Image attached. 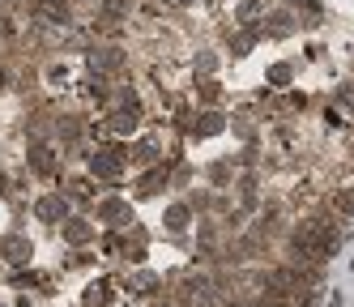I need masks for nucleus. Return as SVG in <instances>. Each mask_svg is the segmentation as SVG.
<instances>
[{
  "label": "nucleus",
  "instance_id": "obj_1",
  "mask_svg": "<svg viewBox=\"0 0 354 307\" xmlns=\"http://www.w3.org/2000/svg\"><path fill=\"white\" fill-rule=\"evenodd\" d=\"M124 167H129V149H124L120 141L115 145H98L90 154V175L94 179H107V184H115V179L124 175Z\"/></svg>",
  "mask_w": 354,
  "mask_h": 307
},
{
  "label": "nucleus",
  "instance_id": "obj_2",
  "mask_svg": "<svg viewBox=\"0 0 354 307\" xmlns=\"http://www.w3.org/2000/svg\"><path fill=\"white\" fill-rule=\"evenodd\" d=\"M26 171L35 179H43V184H56V179H60V154H56V145L52 141H30V149H26Z\"/></svg>",
  "mask_w": 354,
  "mask_h": 307
},
{
  "label": "nucleus",
  "instance_id": "obj_3",
  "mask_svg": "<svg viewBox=\"0 0 354 307\" xmlns=\"http://www.w3.org/2000/svg\"><path fill=\"white\" fill-rule=\"evenodd\" d=\"M86 64H90V73L115 77V73L129 68V51L115 47V43H98V47H90V51H86Z\"/></svg>",
  "mask_w": 354,
  "mask_h": 307
},
{
  "label": "nucleus",
  "instance_id": "obj_4",
  "mask_svg": "<svg viewBox=\"0 0 354 307\" xmlns=\"http://www.w3.org/2000/svg\"><path fill=\"white\" fill-rule=\"evenodd\" d=\"M30 214H35V222L60 226V222L68 218V196H64V188H60V192H43V196L30 205Z\"/></svg>",
  "mask_w": 354,
  "mask_h": 307
},
{
  "label": "nucleus",
  "instance_id": "obj_5",
  "mask_svg": "<svg viewBox=\"0 0 354 307\" xmlns=\"http://www.w3.org/2000/svg\"><path fill=\"white\" fill-rule=\"evenodd\" d=\"M129 162H133V167H158V162H162V137H158V133H141V137L129 145Z\"/></svg>",
  "mask_w": 354,
  "mask_h": 307
},
{
  "label": "nucleus",
  "instance_id": "obj_6",
  "mask_svg": "<svg viewBox=\"0 0 354 307\" xmlns=\"http://www.w3.org/2000/svg\"><path fill=\"white\" fill-rule=\"evenodd\" d=\"M94 218L107 222V226H129L133 222V205L120 201V196H98L94 201Z\"/></svg>",
  "mask_w": 354,
  "mask_h": 307
},
{
  "label": "nucleus",
  "instance_id": "obj_7",
  "mask_svg": "<svg viewBox=\"0 0 354 307\" xmlns=\"http://www.w3.org/2000/svg\"><path fill=\"white\" fill-rule=\"evenodd\" d=\"M82 98L90 102V107H111V102H115V90H111V82H107V77L103 73H90L86 77V82H82Z\"/></svg>",
  "mask_w": 354,
  "mask_h": 307
},
{
  "label": "nucleus",
  "instance_id": "obj_8",
  "mask_svg": "<svg viewBox=\"0 0 354 307\" xmlns=\"http://www.w3.org/2000/svg\"><path fill=\"white\" fill-rule=\"evenodd\" d=\"M60 230H64V243H73V248H86L90 239H98V226L90 218H82V214H68L60 222Z\"/></svg>",
  "mask_w": 354,
  "mask_h": 307
},
{
  "label": "nucleus",
  "instance_id": "obj_9",
  "mask_svg": "<svg viewBox=\"0 0 354 307\" xmlns=\"http://www.w3.org/2000/svg\"><path fill=\"white\" fill-rule=\"evenodd\" d=\"M30 239L26 235H17V230H9V235H0V256H5L9 265H26L30 261Z\"/></svg>",
  "mask_w": 354,
  "mask_h": 307
},
{
  "label": "nucleus",
  "instance_id": "obj_10",
  "mask_svg": "<svg viewBox=\"0 0 354 307\" xmlns=\"http://www.w3.org/2000/svg\"><path fill=\"white\" fill-rule=\"evenodd\" d=\"M82 137H86V120H82V115H56V141H60L64 149L82 145Z\"/></svg>",
  "mask_w": 354,
  "mask_h": 307
},
{
  "label": "nucleus",
  "instance_id": "obj_11",
  "mask_svg": "<svg viewBox=\"0 0 354 307\" xmlns=\"http://www.w3.org/2000/svg\"><path fill=\"white\" fill-rule=\"evenodd\" d=\"M133 9H137V0H98V21L120 26L124 17H133Z\"/></svg>",
  "mask_w": 354,
  "mask_h": 307
},
{
  "label": "nucleus",
  "instance_id": "obj_12",
  "mask_svg": "<svg viewBox=\"0 0 354 307\" xmlns=\"http://www.w3.org/2000/svg\"><path fill=\"white\" fill-rule=\"evenodd\" d=\"M218 133H226V115H218V111H201V115L192 120V137H218Z\"/></svg>",
  "mask_w": 354,
  "mask_h": 307
},
{
  "label": "nucleus",
  "instance_id": "obj_13",
  "mask_svg": "<svg viewBox=\"0 0 354 307\" xmlns=\"http://www.w3.org/2000/svg\"><path fill=\"white\" fill-rule=\"evenodd\" d=\"M129 290L141 295V299H154L158 295V277L154 273H137V277H129Z\"/></svg>",
  "mask_w": 354,
  "mask_h": 307
},
{
  "label": "nucleus",
  "instance_id": "obj_14",
  "mask_svg": "<svg viewBox=\"0 0 354 307\" xmlns=\"http://www.w3.org/2000/svg\"><path fill=\"white\" fill-rule=\"evenodd\" d=\"M188 218H192V205H188V201H175L171 210H167V230H184Z\"/></svg>",
  "mask_w": 354,
  "mask_h": 307
},
{
  "label": "nucleus",
  "instance_id": "obj_15",
  "mask_svg": "<svg viewBox=\"0 0 354 307\" xmlns=\"http://www.w3.org/2000/svg\"><path fill=\"white\" fill-rule=\"evenodd\" d=\"M265 30H269L273 39H286V35L295 30V21H290V13H273V21H265Z\"/></svg>",
  "mask_w": 354,
  "mask_h": 307
},
{
  "label": "nucleus",
  "instance_id": "obj_16",
  "mask_svg": "<svg viewBox=\"0 0 354 307\" xmlns=\"http://www.w3.org/2000/svg\"><path fill=\"white\" fill-rule=\"evenodd\" d=\"M43 82L52 86V90H60V86L68 82V64H64V60H56V64H47V73H43Z\"/></svg>",
  "mask_w": 354,
  "mask_h": 307
},
{
  "label": "nucleus",
  "instance_id": "obj_17",
  "mask_svg": "<svg viewBox=\"0 0 354 307\" xmlns=\"http://www.w3.org/2000/svg\"><path fill=\"white\" fill-rule=\"evenodd\" d=\"M68 196L77 201V205H90V201H94V184H90V179H73V184H68Z\"/></svg>",
  "mask_w": 354,
  "mask_h": 307
},
{
  "label": "nucleus",
  "instance_id": "obj_18",
  "mask_svg": "<svg viewBox=\"0 0 354 307\" xmlns=\"http://www.w3.org/2000/svg\"><path fill=\"white\" fill-rule=\"evenodd\" d=\"M17 35H21V21H17L13 13H0V39H9V43H13Z\"/></svg>",
  "mask_w": 354,
  "mask_h": 307
},
{
  "label": "nucleus",
  "instance_id": "obj_19",
  "mask_svg": "<svg viewBox=\"0 0 354 307\" xmlns=\"http://www.w3.org/2000/svg\"><path fill=\"white\" fill-rule=\"evenodd\" d=\"M196 94L205 98L209 107H218V102H222V90H218V82H201V86H196Z\"/></svg>",
  "mask_w": 354,
  "mask_h": 307
},
{
  "label": "nucleus",
  "instance_id": "obj_20",
  "mask_svg": "<svg viewBox=\"0 0 354 307\" xmlns=\"http://www.w3.org/2000/svg\"><path fill=\"white\" fill-rule=\"evenodd\" d=\"M209 179H214L218 188H226V184H231V167H226V162H214V167H209Z\"/></svg>",
  "mask_w": 354,
  "mask_h": 307
},
{
  "label": "nucleus",
  "instance_id": "obj_21",
  "mask_svg": "<svg viewBox=\"0 0 354 307\" xmlns=\"http://www.w3.org/2000/svg\"><path fill=\"white\" fill-rule=\"evenodd\" d=\"M98 248H103V256H115V252L124 248V239H120V235H103V239H98Z\"/></svg>",
  "mask_w": 354,
  "mask_h": 307
},
{
  "label": "nucleus",
  "instance_id": "obj_22",
  "mask_svg": "<svg viewBox=\"0 0 354 307\" xmlns=\"http://www.w3.org/2000/svg\"><path fill=\"white\" fill-rule=\"evenodd\" d=\"M333 205H337L342 214H354V192H337V196H333Z\"/></svg>",
  "mask_w": 354,
  "mask_h": 307
},
{
  "label": "nucleus",
  "instance_id": "obj_23",
  "mask_svg": "<svg viewBox=\"0 0 354 307\" xmlns=\"http://www.w3.org/2000/svg\"><path fill=\"white\" fill-rule=\"evenodd\" d=\"M5 90H9V68L0 64V94H5Z\"/></svg>",
  "mask_w": 354,
  "mask_h": 307
},
{
  "label": "nucleus",
  "instance_id": "obj_24",
  "mask_svg": "<svg viewBox=\"0 0 354 307\" xmlns=\"http://www.w3.org/2000/svg\"><path fill=\"white\" fill-rule=\"evenodd\" d=\"M13 307H35V299H30V295H17V299H13Z\"/></svg>",
  "mask_w": 354,
  "mask_h": 307
},
{
  "label": "nucleus",
  "instance_id": "obj_25",
  "mask_svg": "<svg viewBox=\"0 0 354 307\" xmlns=\"http://www.w3.org/2000/svg\"><path fill=\"white\" fill-rule=\"evenodd\" d=\"M167 5H184V0H167Z\"/></svg>",
  "mask_w": 354,
  "mask_h": 307
},
{
  "label": "nucleus",
  "instance_id": "obj_26",
  "mask_svg": "<svg viewBox=\"0 0 354 307\" xmlns=\"http://www.w3.org/2000/svg\"><path fill=\"white\" fill-rule=\"evenodd\" d=\"M35 5H39V0H30V9H35Z\"/></svg>",
  "mask_w": 354,
  "mask_h": 307
}]
</instances>
